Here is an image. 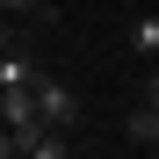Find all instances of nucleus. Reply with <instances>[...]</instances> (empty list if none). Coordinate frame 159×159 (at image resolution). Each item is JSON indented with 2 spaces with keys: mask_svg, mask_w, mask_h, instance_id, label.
Here are the masks:
<instances>
[{
  "mask_svg": "<svg viewBox=\"0 0 159 159\" xmlns=\"http://www.w3.org/2000/svg\"><path fill=\"white\" fill-rule=\"evenodd\" d=\"M29 94H36V116H43L51 130H72V138H80V123H87V109H80V94L65 87V80L36 72V80H29Z\"/></svg>",
  "mask_w": 159,
  "mask_h": 159,
  "instance_id": "f257e3e1",
  "label": "nucleus"
},
{
  "mask_svg": "<svg viewBox=\"0 0 159 159\" xmlns=\"http://www.w3.org/2000/svg\"><path fill=\"white\" fill-rule=\"evenodd\" d=\"M123 51H130V58H159V15H138V22H130V29H123Z\"/></svg>",
  "mask_w": 159,
  "mask_h": 159,
  "instance_id": "f03ea898",
  "label": "nucleus"
},
{
  "mask_svg": "<svg viewBox=\"0 0 159 159\" xmlns=\"http://www.w3.org/2000/svg\"><path fill=\"white\" fill-rule=\"evenodd\" d=\"M123 138L145 145V152H159V109H152V101H138V109L123 116Z\"/></svg>",
  "mask_w": 159,
  "mask_h": 159,
  "instance_id": "7ed1b4c3",
  "label": "nucleus"
},
{
  "mask_svg": "<svg viewBox=\"0 0 159 159\" xmlns=\"http://www.w3.org/2000/svg\"><path fill=\"white\" fill-rule=\"evenodd\" d=\"M7 22H51V0H0Z\"/></svg>",
  "mask_w": 159,
  "mask_h": 159,
  "instance_id": "20e7f679",
  "label": "nucleus"
},
{
  "mask_svg": "<svg viewBox=\"0 0 159 159\" xmlns=\"http://www.w3.org/2000/svg\"><path fill=\"white\" fill-rule=\"evenodd\" d=\"M138 101H152V109H159V58H152V72H145V94Z\"/></svg>",
  "mask_w": 159,
  "mask_h": 159,
  "instance_id": "39448f33",
  "label": "nucleus"
},
{
  "mask_svg": "<svg viewBox=\"0 0 159 159\" xmlns=\"http://www.w3.org/2000/svg\"><path fill=\"white\" fill-rule=\"evenodd\" d=\"M0 159H15V130L7 123H0Z\"/></svg>",
  "mask_w": 159,
  "mask_h": 159,
  "instance_id": "423d86ee",
  "label": "nucleus"
}]
</instances>
